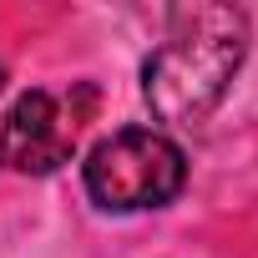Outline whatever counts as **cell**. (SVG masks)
Returning a JSON list of instances; mask_svg holds the SVG:
<instances>
[{
	"label": "cell",
	"mask_w": 258,
	"mask_h": 258,
	"mask_svg": "<svg viewBox=\"0 0 258 258\" xmlns=\"http://www.w3.org/2000/svg\"><path fill=\"white\" fill-rule=\"evenodd\" d=\"M248 56V16L238 6H177L167 36L142 71V91L157 121L198 126L223 101Z\"/></svg>",
	"instance_id": "cell-1"
},
{
	"label": "cell",
	"mask_w": 258,
	"mask_h": 258,
	"mask_svg": "<svg viewBox=\"0 0 258 258\" xmlns=\"http://www.w3.org/2000/svg\"><path fill=\"white\" fill-rule=\"evenodd\" d=\"M187 157L152 126H121L86 157V192L106 213H147L182 192Z\"/></svg>",
	"instance_id": "cell-2"
},
{
	"label": "cell",
	"mask_w": 258,
	"mask_h": 258,
	"mask_svg": "<svg viewBox=\"0 0 258 258\" xmlns=\"http://www.w3.org/2000/svg\"><path fill=\"white\" fill-rule=\"evenodd\" d=\"M76 152V121L61 116L51 91L16 96L11 111H0V167L16 172H56Z\"/></svg>",
	"instance_id": "cell-3"
},
{
	"label": "cell",
	"mask_w": 258,
	"mask_h": 258,
	"mask_svg": "<svg viewBox=\"0 0 258 258\" xmlns=\"http://www.w3.org/2000/svg\"><path fill=\"white\" fill-rule=\"evenodd\" d=\"M0 86H6V66H0Z\"/></svg>",
	"instance_id": "cell-4"
}]
</instances>
